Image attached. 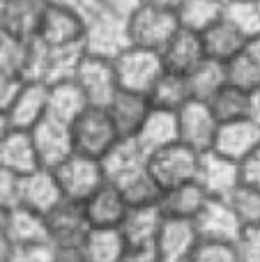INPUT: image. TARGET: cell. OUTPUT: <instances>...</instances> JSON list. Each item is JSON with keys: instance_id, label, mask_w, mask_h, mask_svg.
<instances>
[{"instance_id": "cell-1", "label": "cell", "mask_w": 260, "mask_h": 262, "mask_svg": "<svg viewBox=\"0 0 260 262\" xmlns=\"http://www.w3.org/2000/svg\"><path fill=\"white\" fill-rule=\"evenodd\" d=\"M113 69L120 90L138 92V95L147 97L157 78L164 74V62H161L159 51L143 49V46H127L113 60Z\"/></svg>"}, {"instance_id": "cell-2", "label": "cell", "mask_w": 260, "mask_h": 262, "mask_svg": "<svg viewBox=\"0 0 260 262\" xmlns=\"http://www.w3.org/2000/svg\"><path fill=\"white\" fill-rule=\"evenodd\" d=\"M69 131H72L74 152L85 154V157H92V159H101L113 147L115 140L120 138L111 115L101 106H88L69 124Z\"/></svg>"}, {"instance_id": "cell-3", "label": "cell", "mask_w": 260, "mask_h": 262, "mask_svg": "<svg viewBox=\"0 0 260 262\" xmlns=\"http://www.w3.org/2000/svg\"><path fill=\"white\" fill-rule=\"evenodd\" d=\"M124 18H127V32L132 46H143V49L152 51L164 49V44L180 28L178 14L173 9L152 7V5H138Z\"/></svg>"}, {"instance_id": "cell-4", "label": "cell", "mask_w": 260, "mask_h": 262, "mask_svg": "<svg viewBox=\"0 0 260 262\" xmlns=\"http://www.w3.org/2000/svg\"><path fill=\"white\" fill-rule=\"evenodd\" d=\"M53 175L60 184V191L67 200L83 203L95 189L106 182L104 168L99 159L85 157V154H69L60 166L53 168Z\"/></svg>"}, {"instance_id": "cell-5", "label": "cell", "mask_w": 260, "mask_h": 262, "mask_svg": "<svg viewBox=\"0 0 260 262\" xmlns=\"http://www.w3.org/2000/svg\"><path fill=\"white\" fill-rule=\"evenodd\" d=\"M127 46H132L127 32V18L104 12L99 18L85 26L83 35V53L95 58L115 60Z\"/></svg>"}, {"instance_id": "cell-6", "label": "cell", "mask_w": 260, "mask_h": 262, "mask_svg": "<svg viewBox=\"0 0 260 262\" xmlns=\"http://www.w3.org/2000/svg\"><path fill=\"white\" fill-rule=\"evenodd\" d=\"M74 83L81 88L83 97L88 99L90 106H101L104 108L113 95L120 90L118 78H115L113 60L95 58V55L83 53L74 72Z\"/></svg>"}, {"instance_id": "cell-7", "label": "cell", "mask_w": 260, "mask_h": 262, "mask_svg": "<svg viewBox=\"0 0 260 262\" xmlns=\"http://www.w3.org/2000/svg\"><path fill=\"white\" fill-rule=\"evenodd\" d=\"M219 120L214 118L207 101L189 99L178 111V143L187 145L193 152H207L212 149Z\"/></svg>"}, {"instance_id": "cell-8", "label": "cell", "mask_w": 260, "mask_h": 262, "mask_svg": "<svg viewBox=\"0 0 260 262\" xmlns=\"http://www.w3.org/2000/svg\"><path fill=\"white\" fill-rule=\"evenodd\" d=\"M83 35L85 26L81 18L49 0V7L44 9L37 26L35 39L46 49H62V46H83Z\"/></svg>"}, {"instance_id": "cell-9", "label": "cell", "mask_w": 260, "mask_h": 262, "mask_svg": "<svg viewBox=\"0 0 260 262\" xmlns=\"http://www.w3.org/2000/svg\"><path fill=\"white\" fill-rule=\"evenodd\" d=\"M196 166L198 152L189 149L182 143H173L168 147L159 149V152L150 154V161H147L150 172L157 177V182L164 189L196 180Z\"/></svg>"}, {"instance_id": "cell-10", "label": "cell", "mask_w": 260, "mask_h": 262, "mask_svg": "<svg viewBox=\"0 0 260 262\" xmlns=\"http://www.w3.org/2000/svg\"><path fill=\"white\" fill-rule=\"evenodd\" d=\"M44 221L46 232H49V244L55 249L78 246L83 235L90 228L85 212H83V205L67 198H62L49 214H44Z\"/></svg>"}, {"instance_id": "cell-11", "label": "cell", "mask_w": 260, "mask_h": 262, "mask_svg": "<svg viewBox=\"0 0 260 262\" xmlns=\"http://www.w3.org/2000/svg\"><path fill=\"white\" fill-rule=\"evenodd\" d=\"M30 138H32V145H35V154H37L39 168L53 170L69 154H74L69 124H62V122H58V120H51V118L39 120V122L30 129Z\"/></svg>"}, {"instance_id": "cell-12", "label": "cell", "mask_w": 260, "mask_h": 262, "mask_svg": "<svg viewBox=\"0 0 260 262\" xmlns=\"http://www.w3.org/2000/svg\"><path fill=\"white\" fill-rule=\"evenodd\" d=\"M191 223L196 228L201 242L233 244L235 237L242 230V223L237 221V216L230 209V205L226 203V198H207Z\"/></svg>"}, {"instance_id": "cell-13", "label": "cell", "mask_w": 260, "mask_h": 262, "mask_svg": "<svg viewBox=\"0 0 260 262\" xmlns=\"http://www.w3.org/2000/svg\"><path fill=\"white\" fill-rule=\"evenodd\" d=\"M101 168H104L106 182L113 184H124L127 180H132L134 175L143 172L147 168L150 154L138 145V140L134 136H120L113 143V147L99 159Z\"/></svg>"}, {"instance_id": "cell-14", "label": "cell", "mask_w": 260, "mask_h": 262, "mask_svg": "<svg viewBox=\"0 0 260 262\" xmlns=\"http://www.w3.org/2000/svg\"><path fill=\"white\" fill-rule=\"evenodd\" d=\"M196 182L210 198H226L240 184V163L214 149L198 154Z\"/></svg>"}, {"instance_id": "cell-15", "label": "cell", "mask_w": 260, "mask_h": 262, "mask_svg": "<svg viewBox=\"0 0 260 262\" xmlns=\"http://www.w3.org/2000/svg\"><path fill=\"white\" fill-rule=\"evenodd\" d=\"M198 232L187 219H168L164 216L157 239L152 244L159 262H189L193 249L198 246Z\"/></svg>"}, {"instance_id": "cell-16", "label": "cell", "mask_w": 260, "mask_h": 262, "mask_svg": "<svg viewBox=\"0 0 260 262\" xmlns=\"http://www.w3.org/2000/svg\"><path fill=\"white\" fill-rule=\"evenodd\" d=\"M62 191L55 180L53 170L35 168V170L18 175V203L21 207L32 209L37 214H49L62 200Z\"/></svg>"}, {"instance_id": "cell-17", "label": "cell", "mask_w": 260, "mask_h": 262, "mask_svg": "<svg viewBox=\"0 0 260 262\" xmlns=\"http://www.w3.org/2000/svg\"><path fill=\"white\" fill-rule=\"evenodd\" d=\"M0 235L5 237L7 246L49 244L44 214H37L21 205H14L5 212L3 223H0Z\"/></svg>"}, {"instance_id": "cell-18", "label": "cell", "mask_w": 260, "mask_h": 262, "mask_svg": "<svg viewBox=\"0 0 260 262\" xmlns=\"http://www.w3.org/2000/svg\"><path fill=\"white\" fill-rule=\"evenodd\" d=\"M256 147H260V127L251 118H240L230 122H219L212 149L219 152L221 157L242 161L247 154H251Z\"/></svg>"}, {"instance_id": "cell-19", "label": "cell", "mask_w": 260, "mask_h": 262, "mask_svg": "<svg viewBox=\"0 0 260 262\" xmlns=\"http://www.w3.org/2000/svg\"><path fill=\"white\" fill-rule=\"evenodd\" d=\"M159 55H161V62H164L166 72H175V74L187 76L193 67H198L205 60L201 32L187 30V28L180 26L173 32V37L164 44V49L159 51Z\"/></svg>"}, {"instance_id": "cell-20", "label": "cell", "mask_w": 260, "mask_h": 262, "mask_svg": "<svg viewBox=\"0 0 260 262\" xmlns=\"http://www.w3.org/2000/svg\"><path fill=\"white\" fill-rule=\"evenodd\" d=\"M49 0H0V32L16 39H32Z\"/></svg>"}, {"instance_id": "cell-21", "label": "cell", "mask_w": 260, "mask_h": 262, "mask_svg": "<svg viewBox=\"0 0 260 262\" xmlns=\"http://www.w3.org/2000/svg\"><path fill=\"white\" fill-rule=\"evenodd\" d=\"M83 212L90 226L95 228H113L122 221L127 212V200L122 191L113 182H104L99 189H95L85 200H83Z\"/></svg>"}, {"instance_id": "cell-22", "label": "cell", "mask_w": 260, "mask_h": 262, "mask_svg": "<svg viewBox=\"0 0 260 262\" xmlns=\"http://www.w3.org/2000/svg\"><path fill=\"white\" fill-rule=\"evenodd\" d=\"M5 115L12 129L30 131L39 120L46 118V83L23 81Z\"/></svg>"}, {"instance_id": "cell-23", "label": "cell", "mask_w": 260, "mask_h": 262, "mask_svg": "<svg viewBox=\"0 0 260 262\" xmlns=\"http://www.w3.org/2000/svg\"><path fill=\"white\" fill-rule=\"evenodd\" d=\"M161 223H164V214L159 205H147V207H127L118 228L129 249H145L155 244Z\"/></svg>"}, {"instance_id": "cell-24", "label": "cell", "mask_w": 260, "mask_h": 262, "mask_svg": "<svg viewBox=\"0 0 260 262\" xmlns=\"http://www.w3.org/2000/svg\"><path fill=\"white\" fill-rule=\"evenodd\" d=\"M143 149L147 154H155L168 145L178 143V113L150 106L145 120L141 122L138 131L134 134Z\"/></svg>"}, {"instance_id": "cell-25", "label": "cell", "mask_w": 260, "mask_h": 262, "mask_svg": "<svg viewBox=\"0 0 260 262\" xmlns=\"http://www.w3.org/2000/svg\"><path fill=\"white\" fill-rule=\"evenodd\" d=\"M88 106L90 104L83 97L81 88L74 83V78L46 83V118L72 124Z\"/></svg>"}, {"instance_id": "cell-26", "label": "cell", "mask_w": 260, "mask_h": 262, "mask_svg": "<svg viewBox=\"0 0 260 262\" xmlns=\"http://www.w3.org/2000/svg\"><path fill=\"white\" fill-rule=\"evenodd\" d=\"M127 242L118 226L113 228H95L90 226L83 235L78 251L85 262H122L127 253Z\"/></svg>"}, {"instance_id": "cell-27", "label": "cell", "mask_w": 260, "mask_h": 262, "mask_svg": "<svg viewBox=\"0 0 260 262\" xmlns=\"http://www.w3.org/2000/svg\"><path fill=\"white\" fill-rule=\"evenodd\" d=\"M203 39V49H205V58L216 60V62L226 64L228 60H233L235 55H240L244 49H247V37L228 23L224 16L216 18L210 28L201 32Z\"/></svg>"}, {"instance_id": "cell-28", "label": "cell", "mask_w": 260, "mask_h": 262, "mask_svg": "<svg viewBox=\"0 0 260 262\" xmlns=\"http://www.w3.org/2000/svg\"><path fill=\"white\" fill-rule=\"evenodd\" d=\"M104 108L111 115L120 136H134L150 111V99L145 95H138V92L118 90Z\"/></svg>"}, {"instance_id": "cell-29", "label": "cell", "mask_w": 260, "mask_h": 262, "mask_svg": "<svg viewBox=\"0 0 260 262\" xmlns=\"http://www.w3.org/2000/svg\"><path fill=\"white\" fill-rule=\"evenodd\" d=\"M0 168L14 172V175H26V172L39 168L30 131L9 129L3 136V140H0Z\"/></svg>"}, {"instance_id": "cell-30", "label": "cell", "mask_w": 260, "mask_h": 262, "mask_svg": "<svg viewBox=\"0 0 260 262\" xmlns=\"http://www.w3.org/2000/svg\"><path fill=\"white\" fill-rule=\"evenodd\" d=\"M207 198L210 195L198 186V182L191 180V182H184V184H175V186L164 189V195L159 200V209L168 219H187V221H193V216L205 205Z\"/></svg>"}, {"instance_id": "cell-31", "label": "cell", "mask_w": 260, "mask_h": 262, "mask_svg": "<svg viewBox=\"0 0 260 262\" xmlns=\"http://www.w3.org/2000/svg\"><path fill=\"white\" fill-rule=\"evenodd\" d=\"M150 106L155 108H164V111H175L178 113L189 99V85H187V76L175 72H166L157 78V83L152 85V90L147 92Z\"/></svg>"}, {"instance_id": "cell-32", "label": "cell", "mask_w": 260, "mask_h": 262, "mask_svg": "<svg viewBox=\"0 0 260 262\" xmlns=\"http://www.w3.org/2000/svg\"><path fill=\"white\" fill-rule=\"evenodd\" d=\"M187 85H189V95L191 99L198 101H207L212 99L214 92H219L226 85V72L224 64L216 62V60L205 58L198 67H193L187 74Z\"/></svg>"}, {"instance_id": "cell-33", "label": "cell", "mask_w": 260, "mask_h": 262, "mask_svg": "<svg viewBox=\"0 0 260 262\" xmlns=\"http://www.w3.org/2000/svg\"><path fill=\"white\" fill-rule=\"evenodd\" d=\"M221 9H224V0H182L175 14L182 28L203 32L216 18H221Z\"/></svg>"}, {"instance_id": "cell-34", "label": "cell", "mask_w": 260, "mask_h": 262, "mask_svg": "<svg viewBox=\"0 0 260 262\" xmlns=\"http://www.w3.org/2000/svg\"><path fill=\"white\" fill-rule=\"evenodd\" d=\"M124 200L129 207H147V205H159L161 195H164V186L157 182V177L145 168L143 172L134 175L124 184H120Z\"/></svg>"}, {"instance_id": "cell-35", "label": "cell", "mask_w": 260, "mask_h": 262, "mask_svg": "<svg viewBox=\"0 0 260 262\" xmlns=\"http://www.w3.org/2000/svg\"><path fill=\"white\" fill-rule=\"evenodd\" d=\"M207 106L212 108L214 118L219 122H230V120L247 118L249 111V92L237 90L233 85H224L219 92L212 95V99H207Z\"/></svg>"}, {"instance_id": "cell-36", "label": "cell", "mask_w": 260, "mask_h": 262, "mask_svg": "<svg viewBox=\"0 0 260 262\" xmlns=\"http://www.w3.org/2000/svg\"><path fill=\"white\" fill-rule=\"evenodd\" d=\"M221 16L233 23L247 39L260 35V5L258 0H224Z\"/></svg>"}, {"instance_id": "cell-37", "label": "cell", "mask_w": 260, "mask_h": 262, "mask_svg": "<svg viewBox=\"0 0 260 262\" xmlns=\"http://www.w3.org/2000/svg\"><path fill=\"white\" fill-rule=\"evenodd\" d=\"M83 55V46H62V49H46L44 83L67 81L74 76L76 64Z\"/></svg>"}, {"instance_id": "cell-38", "label": "cell", "mask_w": 260, "mask_h": 262, "mask_svg": "<svg viewBox=\"0 0 260 262\" xmlns=\"http://www.w3.org/2000/svg\"><path fill=\"white\" fill-rule=\"evenodd\" d=\"M226 203L230 205V209L235 212V216L242 223V228L260 226V191L258 189L240 182V184L226 195Z\"/></svg>"}, {"instance_id": "cell-39", "label": "cell", "mask_w": 260, "mask_h": 262, "mask_svg": "<svg viewBox=\"0 0 260 262\" xmlns=\"http://www.w3.org/2000/svg\"><path fill=\"white\" fill-rule=\"evenodd\" d=\"M224 72H226V85H233L237 90L251 92L253 88L260 85V69L253 62L251 55L247 53V49L240 55H235L233 60H228L224 64Z\"/></svg>"}, {"instance_id": "cell-40", "label": "cell", "mask_w": 260, "mask_h": 262, "mask_svg": "<svg viewBox=\"0 0 260 262\" xmlns=\"http://www.w3.org/2000/svg\"><path fill=\"white\" fill-rule=\"evenodd\" d=\"M237 262H260V226H247L233 242Z\"/></svg>"}, {"instance_id": "cell-41", "label": "cell", "mask_w": 260, "mask_h": 262, "mask_svg": "<svg viewBox=\"0 0 260 262\" xmlns=\"http://www.w3.org/2000/svg\"><path fill=\"white\" fill-rule=\"evenodd\" d=\"M189 262H237L233 244L224 242H198Z\"/></svg>"}, {"instance_id": "cell-42", "label": "cell", "mask_w": 260, "mask_h": 262, "mask_svg": "<svg viewBox=\"0 0 260 262\" xmlns=\"http://www.w3.org/2000/svg\"><path fill=\"white\" fill-rule=\"evenodd\" d=\"M53 246L51 244H32V246H9L5 262H51Z\"/></svg>"}, {"instance_id": "cell-43", "label": "cell", "mask_w": 260, "mask_h": 262, "mask_svg": "<svg viewBox=\"0 0 260 262\" xmlns=\"http://www.w3.org/2000/svg\"><path fill=\"white\" fill-rule=\"evenodd\" d=\"M51 3H55V5H60V7L69 9L74 16L81 18L83 26L92 23L95 18H99L101 14L106 12L104 5H101V0H51Z\"/></svg>"}, {"instance_id": "cell-44", "label": "cell", "mask_w": 260, "mask_h": 262, "mask_svg": "<svg viewBox=\"0 0 260 262\" xmlns=\"http://www.w3.org/2000/svg\"><path fill=\"white\" fill-rule=\"evenodd\" d=\"M240 182L260 191V147L240 161Z\"/></svg>"}, {"instance_id": "cell-45", "label": "cell", "mask_w": 260, "mask_h": 262, "mask_svg": "<svg viewBox=\"0 0 260 262\" xmlns=\"http://www.w3.org/2000/svg\"><path fill=\"white\" fill-rule=\"evenodd\" d=\"M18 203V175L0 168V207L9 209Z\"/></svg>"}, {"instance_id": "cell-46", "label": "cell", "mask_w": 260, "mask_h": 262, "mask_svg": "<svg viewBox=\"0 0 260 262\" xmlns=\"http://www.w3.org/2000/svg\"><path fill=\"white\" fill-rule=\"evenodd\" d=\"M21 83H23V78L16 76V74L0 72V111H3V113H7L9 104L14 101V97H16Z\"/></svg>"}, {"instance_id": "cell-47", "label": "cell", "mask_w": 260, "mask_h": 262, "mask_svg": "<svg viewBox=\"0 0 260 262\" xmlns=\"http://www.w3.org/2000/svg\"><path fill=\"white\" fill-rule=\"evenodd\" d=\"M101 5H104V9L106 12H111V14H118V16H127L132 9H136L138 5V0H101Z\"/></svg>"}, {"instance_id": "cell-48", "label": "cell", "mask_w": 260, "mask_h": 262, "mask_svg": "<svg viewBox=\"0 0 260 262\" xmlns=\"http://www.w3.org/2000/svg\"><path fill=\"white\" fill-rule=\"evenodd\" d=\"M122 262H159V258L152 246H145V249H127Z\"/></svg>"}, {"instance_id": "cell-49", "label": "cell", "mask_w": 260, "mask_h": 262, "mask_svg": "<svg viewBox=\"0 0 260 262\" xmlns=\"http://www.w3.org/2000/svg\"><path fill=\"white\" fill-rule=\"evenodd\" d=\"M51 262H85L78 251V246H69V249H55L53 246V260Z\"/></svg>"}, {"instance_id": "cell-50", "label": "cell", "mask_w": 260, "mask_h": 262, "mask_svg": "<svg viewBox=\"0 0 260 262\" xmlns=\"http://www.w3.org/2000/svg\"><path fill=\"white\" fill-rule=\"evenodd\" d=\"M247 118H251L253 122L260 127V85L253 88L249 92V111H247Z\"/></svg>"}, {"instance_id": "cell-51", "label": "cell", "mask_w": 260, "mask_h": 262, "mask_svg": "<svg viewBox=\"0 0 260 262\" xmlns=\"http://www.w3.org/2000/svg\"><path fill=\"white\" fill-rule=\"evenodd\" d=\"M247 53L253 58V62L258 64V69H260V35L256 37H251V39L247 41Z\"/></svg>"}, {"instance_id": "cell-52", "label": "cell", "mask_w": 260, "mask_h": 262, "mask_svg": "<svg viewBox=\"0 0 260 262\" xmlns=\"http://www.w3.org/2000/svg\"><path fill=\"white\" fill-rule=\"evenodd\" d=\"M141 5H152V7H164V9H178L182 0H138Z\"/></svg>"}, {"instance_id": "cell-53", "label": "cell", "mask_w": 260, "mask_h": 262, "mask_svg": "<svg viewBox=\"0 0 260 262\" xmlns=\"http://www.w3.org/2000/svg\"><path fill=\"white\" fill-rule=\"evenodd\" d=\"M9 129H12V127H9V122H7V115H5L3 111H0V140H3V136L7 134Z\"/></svg>"}, {"instance_id": "cell-54", "label": "cell", "mask_w": 260, "mask_h": 262, "mask_svg": "<svg viewBox=\"0 0 260 262\" xmlns=\"http://www.w3.org/2000/svg\"><path fill=\"white\" fill-rule=\"evenodd\" d=\"M7 251H9L7 242H5V237L0 235V262H5V255H7Z\"/></svg>"}, {"instance_id": "cell-55", "label": "cell", "mask_w": 260, "mask_h": 262, "mask_svg": "<svg viewBox=\"0 0 260 262\" xmlns=\"http://www.w3.org/2000/svg\"><path fill=\"white\" fill-rule=\"evenodd\" d=\"M5 212H7V209H3V207H0V223H3V216H5Z\"/></svg>"}, {"instance_id": "cell-56", "label": "cell", "mask_w": 260, "mask_h": 262, "mask_svg": "<svg viewBox=\"0 0 260 262\" xmlns=\"http://www.w3.org/2000/svg\"><path fill=\"white\" fill-rule=\"evenodd\" d=\"M258 5H260V0H258Z\"/></svg>"}]
</instances>
